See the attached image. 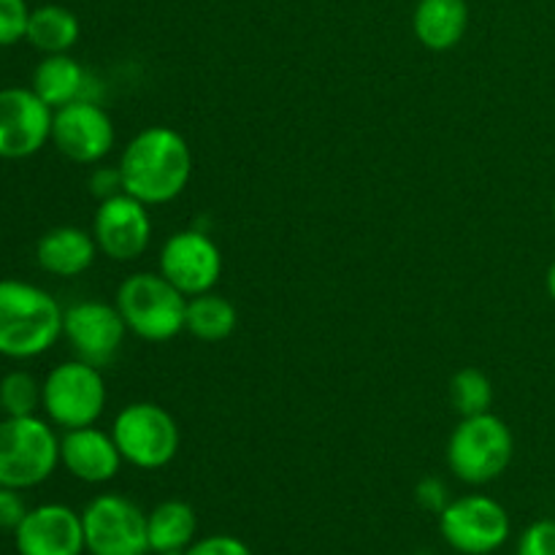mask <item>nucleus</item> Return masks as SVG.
Wrapping results in <instances>:
<instances>
[{"label": "nucleus", "instance_id": "obj_1", "mask_svg": "<svg viewBox=\"0 0 555 555\" xmlns=\"http://www.w3.org/2000/svg\"><path fill=\"white\" fill-rule=\"evenodd\" d=\"M125 193L146 206L171 204L193 179V150L179 130L152 125L135 133L119 157Z\"/></svg>", "mask_w": 555, "mask_h": 555}, {"label": "nucleus", "instance_id": "obj_2", "mask_svg": "<svg viewBox=\"0 0 555 555\" xmlns=\"http://www.w3.org/2000/svg\"><path fill=\"white\" fill-rule=\"evenodd\" d=\"M65 309L43 287L0 280V356L27 361L52 350L63 336Z\"/></svg>", "mask_w": 555, "mask_h": 555}, {"label": "nucleus", "instance_id": "obj_3", "mask_svg": "<svg viewBox=\"0 0 555 555\" xmlns=\"http://www.w3.org/2000/svg\"><path fill=\"white\" fill-rule=\"evenodd\" d=\"M117 309L130 334L144 341H171L184 331L188 296L157 271H139L117 287Z\"/></svg>", "mask_w": 555, "mask_h": 555}, {"label": "nucleus", "instance_id": "obj_4", "mask_svg": "<svg viewBox=\"0 0 555 555\" xmlns=\"http://www.w3.org/2000/svg\"><path fill=\"white\" fill-rule=\"evenodd\" d=\"M515 439L507 423L493 412L461 417L448 442V466L466 486H488L507 472Z\"/></svg>", "mask_w": 555, "mask_h": 555}, {"label": "nucleus", "instance_id": "obj_5", "mask_svg": "<svg viewBox=\"0 0 555 555\" xmlns=\"http://www.w3.org/2000/svg\"><path fill=\"white\" fill-rule=\"evenodd\" d=\"M60 439L38 415L0 421V486L27 491L54 475Z\"/></svg>", "mask_w": 555, "mask_h": 555}, {"label": "nucleus", "instance_id": "obj_6", "mask_svg": "<svg viewBox=\"0 0 555 555\" xmlns=\"http://www.w3.org/2000/svg\"><path fill=\"white\" fill-rule=\"evenodd\" d=\"M112 437L125 464L155 472L171 464L179 453V426L168 410L152 401H135L119 410L112 423Z\"/></svg>", "mask_w": 555, "mask_h": 555}, {"label": "nucleus", "instance_id": "obj_7", "mask_svg": "<svg viewBox=\"0 0 555 555\" xmlns=\"http://www.w3.org/2000/svg\"><path fill=\"white\" fill-rule=\"evenodd\" d=\"M108 401L101 369L85 361H68L54 366L43 379V412L54 426L85 428L95 426Z\"/></svg>", "mask_w": 555, "mask_h": 555}, {"label": "nucleus", "instance_id": "obj_8", "mask_svg": "<svg viewBox=\"0 0 555 555\" xmlns=\"http://www.w3.org/2000/svg\"><path fill=\"white\" fill-rule=\"evenodd\" d=\"M90 555H150L146 513L119 493H101L81 513Z\"/></svg>", "mask_w": 555, "mask_h": 555}, {"label": "nucleus", "instance_id": "obj_9", "mask_svg": "<svg viewBox=\"0 0 555 555\" xmlns=\"http://www.w3.org/2000/svg\"><path fill=\"white\" fill-rule=\"evenodd\" d=\"M509 515L496 499L486 493L453 499L439 513V534L461 555H491L507 545Z\"/></svg>", "mask_w": 555, "mask_h": 555}, {"label": "nucleus", "instance_id": "obj_10", "mask_svg": "<svg viewBox=\"0 0 555 555\" xmlns=\"http://www.w3.org/2000/svg\"><path fill=\"white\" fill-rule=\"evenodd\" d=\"M160 274L188 298L215 291L222 274L220 247L204 231H177L160 249Z\"/></svg>", "mask_w": 555, "mask_h": 555}, {"label": "nucleus", "instance_id": "obj_11", "mask_svg": "<svg viewBox=\"0 0 555 555\" xmlns=\"http://www.w3.org/2000/svg\"><path fill=\"white\" fill-rule=\"evenodd\" d=\"M125 334H128V325L117 304L112 307L103 301H79L65 309L63 336L79 361L98 369L108 366L122 350Z\"/></svg>", "mask_w": 555, "mask_h": 555}, {"label": "nucleus", "instance_id": "obj_12", "mask_svg": "<svg viewBox=\"0 0 555 555\" xmlns=\"http://www.w3.org/2000/svg\"><path fill=\"white\" fill-rule=\"evenodd\" d=\"M92 236L108 260H139L152 242V217L146 204L128 193L101 201L92 220Z\"/></svg>", "mask_w": 555, "mask_h": 555}, {"label": "nucleus", "instance_id": "obj_13", "mask_svg": "<svg viewBox=\"0 0 555 555\" xmlns=\"http://www.w3.org/2000/svg\"><path fill=\"white\" fill-rule=\"evenodd\" d=\"M54 108L33 92V87L0 90V157L22 160L52 139Z\"/></svg>", "mask_w": 555, "mask_h": 555}, {"label": "nucleus", "instance_id": "obj_14", "mask_svg": "<svg viewBox=\"0 0 555 555\" xmlns=\"http://www.w3.org/2000/svg\"><path fill=\"white\" fill-rule=\"evenodd\" d=\"M114 139L117 133L112 117L90 98L54 108L52 141L68 160L81 166L103 160L112 152Z\"/></svg>", "mask_w": 555, "mask_h": 555}, {"label": "nucleus", "instance_id": "obj_15", "mask_svg": "<svg viewBox=\"0 0 555 555\" xmlns=\"http://www.w3.org/2000/svg\"><path fill=\"white\" fill-rule=\"evenodd\" d=\"M14 545L20 555H85L81 513L65 504L27 509L25 520L14 531Z\"/></svg>", "mask_w": 555, "mask_h": 555}, {"label": "nucleus", "instance_id": "obj_16", "mask_svg": "<svg viewBox=\"0 0 555 555\" xmlns=\"http://www.w3.org/2000/svg\"><path fill=\"white\" fill-rule=\"evenodd\" d=\"M60 464L68 469L70 477L90 486H101L117 477L119 466L125 464L117 442L112 434L95 426L70 428L60 439Z\"/></svg>", "mask_w": 555, "mask_h": 555}, {"label": "nucleus", "instance_id": "obj_17", "mask_svg": "<svg viewBox=\"0 0 555 555\" xmlns=\"http://www.w3.org/2000/svg\"><path fill=\"white\" fill-rule=\"evenodd\" d=\"M98 244L92 233L76 225H60L43 233L38 238L36 260L47 274L63 276V280H74V276L85 274L98 258Z\"/></svg>", "mask_w": 555, "mask_h": 555}, {"label": "nucleus", "instance_id": "obj_18", "mask_svg": "<svg viewBox=\"0 0 555 555\" xmlns=\"http://www.w3.org/2000/svg\"><path fill=\"white\" fill-rule=\"evenodd\" d=\"M412 27L423 47L431 52H448L466 36L469 5L466 0H417Z\"/></svg>", "mask_w": 555, "mask_h": 555}, {"label": "nucleus", "instance_id": "obj_19", "mask_svg": "<svg viewBox=\"0 0 555 555\" xmlns=\"http://www.w3.org/2000/svg\"><path fill=\"white\" fill-rule=\"evenodd\" d=\"M87 70L76 63L68 52L47 54L33 70V92L49 103L52 108L68 106V103L87 98Z\"/></svg>", "mask_w": 555, "mask_h": 555}, {"label": "nucleus", "instance_id": "obj_20", "mask_svg": "<svg viewBox=\"0 0 555 555\" xmlns=\"http://www.w3.org/2000/svg\"><path fill=\"white\" fill-rule=\"evenodd\" d=\"M146 531H150V547L157 555L184 553L195 542L198 531V515L182 499H168L146 513Z\"/></svg>", "mask_w": 555, "mask_h": 555}, {"label": "nucleus", "instance_id": "obj_21", "mask_svg": "<svg viewBox=\"0 0 555 555\" xmlns=\"http://www.w3.org/2000/svg\"><path fill=\"white\" fill-rule=\"evenodd\" d=\"M81 36L79 16L65 5H38L27 20L25 41L43 54H65L76 47Z\"/></svg>", "mask_w": 555, "mask_h": 555}, {"label": "nucleus", "instance_id": "obj_22", "mask_svg": "<svg viewBox=\"0 0 555 555\" xmlns=\"http://www.w3.org/2000/svg\"><path fill=\"white\" fill-rule=\"evenodd\" d=\"M238 312L225 296L217 293H201V296L188 298V320H184V331L193 334L198 341L215 345V341H225L228 336L236 331Z\"/></svg>", "mask_w": 555, "mask_h": 555}, {"label": "nucleus", "instance_id": "obj_23", "mask_svg": "<svg viewBox=\"0 0 555 555\" xmlns=\"http://www.w3.org/2000/svg\"><path fill=\"white\" fill-rule=\"evenodd\" d=\"M450 399H453V406L461 412V417L486 415L493 406V383L480 369H461L450 379Z\"/></svg>", "mask_w": 555, "mask_h": 555}, {"label": "nucleus", "instance_id": "obj_24", "mask_svg": "<svg viewBox=\"0 0 555 555\" xmlns=\"http://www.w3.org/2000/svg\"><path fill=\"white\" fill-rule=\"evenodd\" d=\"M38 406H43V383L30 372H9L0 379V410L5 417L36 415Z\"/></svg>", "mask_w": 555, "mask_h": 555}, {"label": "nucleus", "instance_id": "obj_25", "mask_svg": "<svg viewBox=\"0 0 555 555\" xmlns=\"http://www.w3.org/2000/svg\"><path fill=\"white\" fill-rule=\"evenodd\" d=\"M30 9L25 0H0V47H14L25 38Z\"/></svg>", "mask_w": 555, "mask_h": 555}, {"label": "nucleus", "instance_id": "obj_26", "mask_svg": "<svg viewBox=\"0 0 555 555\" xmlns=\"http://www.w3.org/2000/svg\"><path fill=\"white\" fill-rule=\"evenodd\" d=\"M518 555H555V520H534L520 534Z\"/></svg>", "mask_w": 555, "mask_h": 555}, {"label": "nucleus", "instance_id": "obj_27", "mask_svg": "<svg viewBox=\"0 0 555 555\" xmlns=\"http://www.w3.org/2000/svg\"><path fill=\"white\" fill-rule=\"evenodd\" d=\"M184 555H255L249 551L247 542L231 534H211L204 540H195L193 545L184 551Z\"/></svg>", "mask_w": 555, "mask_h": 555}, {"label": "nucleus", "instance_id": "obj_28", "mask_svg": "<svg viewBox=\"0 0 555 555\" xmlns=\"http://www.w3.org/2000/svg\"><path fill=\"white\" fill-rule=\"evenodd\" d=\"M27 507L25 499L20 496L16 488H3L0 486V529L3 531H16V526L25 520Z\"/></svg>", "mask_w": 555, "mask_h": 555}, {"label": "nucleus", "instance_id": "obj_29", "mask_svg": "<svg viewBox=\"0 0 555 555\" xmlns=\"http://www.w3.org/2000/svg\"><path fill=\"white\" fill-rule=\"evenodd\" d=\"M415 496H417V504H421L426 513H437V515L442 513L450 502H453L448 493V486H444L442 480H437V477H426V480L417 486Z\"/></svg>", "mask_w": 555, "mask_h": 555}, {"label": "nucleus", "instance_id": "obj_30", "mask_svg": "<svg viewBox=\"0 0 555 555\" xmlns=\"http://www.w3.org/2000/svg\"><path fill=\"white\" fill-rule=\"evenodd\" d=\"M90 190L98 201H106V198H112V195L125 193L119 166L117 168H95L90 177Z\"/></svg>", "mask_w": 555, "mask_h": 555}, {"label": "nucleus", "instance_id": "obj_31", "mask_svg": "<svg viewBox=\"0 0 555 555\" xmlns=\"http://www.w3.org/2000/svg\"><path fill=\"white\" fill-rule=\"evenodd\" d=\"M547 293H551V298L555 301V260L551 263V269H547Z\"/></svg>", "mask_w": 555, "mask_h": 555}, {"label": "nucleus", "instance_id": "obj_32", "mask_svg": "<svg viewBox=\"0 0 555 555\" xmlns=\"http://www.w3.org/2000/svg\"><path fill=\"white\" fill-rule=\"evenodd\" d=\"M553 217H555V201H553Z\"/></svg>", "mask_w": 555, "mask_h": 555}]
</instances>
